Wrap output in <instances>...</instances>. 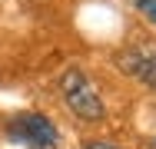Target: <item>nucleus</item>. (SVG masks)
Returning <instances> with one entry per match:
<instances>
[{
	"instance_id": "obj_1",
	"label": "nucleus",
	"mask_w": 156,
	"mask_h": 149,
	"mask_svg": "<svg viewBox=\"0 0 156 149\" xmlns=\"http://www.w3.org/2000/svg\"><path fill=\"white\" fill-rule=\"evenodd\" d=\"M60 93L63 103L70 106V113L83 123H100L106 116V106H103V96L96 93V86L90 83V76L76 66H70L66 73L60 76Z\"/></svg>"
},
{
	"instance_id": "obj_2",
	"label": "nucleus",
	"mask_w": 156,
	"mask_h": 149,
	"mask_svg": "<svg viewBox=\"0 0 156 149\" xmlns=\"http://www.w3.org/2000/svg\"><path fill=\"white\" fill-rule=\"evenodd\" d=\"M7 136L13 143H23L27 149H57L60 133L43 113H20L7 123Z\"/></svg>"
},
{
	"instance_id": "obj_3",
	"label": "nucleus",
	"mask_w": 156,
	"mask_h": 149,
	"mask_svg": "<svg viewBox=\"0 0 156 149\" xmlns=\"http://www.w3.org/2000/svg\"><path fill=\"white\" fill-rule=\"evenodd\" d=\"M120 70L136 76L143 86L156 89V43H140V47L120 53Z\"/></svg>"
},
{
	"instance_id": "obj_4",
	"label": "nucleus",
	"mask_w": 156,
	"mask_h": 149,
	"mask_svg": "<svg viewBox=\"0 0 156 149\" xmlns=\"http://www.w3.org/2000/svg\"><path fill=\"white\" fill-rule=\"evenodd\" d=\"M136 7H140V10H143V13L156 23V0H136Z\"/></svg>"
},
{
	"instance_id": "obj_5",
	"label": "nucleus",
	"mask_w": 156,
	"mask_h": 149,
	"mask_svg": "<svg viewBox=\"0 0 156 149\" xmlns=\"http://www.w3.org/2000/svg\"><path fill=\"white\" fill-rule=\"evenodd\" d=\"M83 149H123V146H116V143H106V139H90Z\"/></svg>"
},
{
	"instance_id": "obj_6",
	"label": "nucleus",
	"mask_w": 156,
	"mask_h": 149,
	"mask_svg": "<svg viewBox=\"0 0 156 149\" xmlns=\"http://www.w3.org/2000/svg\"><path fill=\"white\" fill-rule=\"evenodd\" d=\"M150 149H156V136H153V139H150Z\"/></svg>"
}]
</instances>
